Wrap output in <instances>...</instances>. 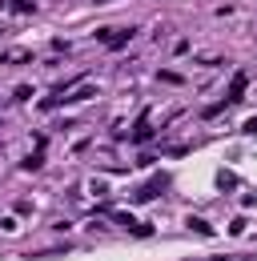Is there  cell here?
Returning <instances> with one entry per match:
<instances>
[{"instance_id":"obj_1","label":"cell","mask_w":257,"mask_h":261,"mask_svg":"<svg viewBox=\"0 0 257 261\" xmlns=\"http://www.w3.org/2000/svg\"><path fill=\"white\" fill-rule=\"evenodd\" d=\"M245 85H249V76H245V72H237V76H233V85H229V93H225V105H237L241 93H245Z\"/></svg>"},{"instance_id":"obj_2","label":"cell","mask_w":257,"mask_h":261,"mask_svg":"<svg viewBox=\"0 0 257 261\" xmlns=\"http://www.w3.org/2000/svg\"><path fill=\"white\" fill-rule=\"evenodd\" d=\"M161 189H165V177H153L145 189H137V197H133V201H153V193H161Z\"/></svg>"},{"instance_id":"obj_3","label":"cell","mask_w":257,"mask_h":261,"mask_svg":"<svg viewBox=\"0 0 257 261\" xmlns=\"http://www.w3.org/2000/svg\"><path fill=\"white\" fill-rule=\"evenodd\" d=\"M149 137H153V133H149V113H141V121H137V129H133V141H137V145H145Z\"/></svg>"},{"instance_id":"obj_4","label":"cell","mask_w":257,"mask_h":261,"mask_svg":"<svg viewBox=\"0 0 257 261\" xmlns=\"http://www.w3.org/2000/svg\"><path fill=\"white\" fill-rule=\"evenodd\" d=\"M0 61H4V65H20V61H32V53H24V48H8Z\"/></svg>"},{"instance_id":"obj_5","label":"cell","mask_w":257,"mask_h":261,"mask_svg":"<svg viewBox=\"0 0 257 261\" xmlns=\"http://www.w3.org/2000/svg\"><path fill=\"white\" fill-rule=\"evenodd\" d=\"M189 229H193V233H201V237H213L209 221H201V217H189Z\"/></svg>"}]
</instances>
